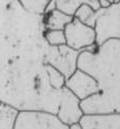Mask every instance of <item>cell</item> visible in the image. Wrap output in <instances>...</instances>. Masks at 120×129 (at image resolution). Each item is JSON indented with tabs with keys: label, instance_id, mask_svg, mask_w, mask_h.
<instances>
[{
	"label": "cell",
	"instance_id": "obj_1",
	"mask_svg": "<svg viewBox=\"0 0 120 129\" xmlns=\"http://www.w3.org/2000/svg\"><path fill=\"white\" fill-rule=\"evenodd\" d=\"M44 32L43 15L26 12L18 0H0V101L56 114L62 89L51 80Z\"/></svg>",
	"mask_w": 120,
	"mask_h": 129
},
{
	"label": "cell",
	"instance_id": "obj_2",
	"mask_svg": "<svg viewBox=\"0 0 120 129\" xmlns=\"http://www.w3.org/2000/svg\"><path fill=\"white\" fill-rule=\"evenodd\" d=\"M78 69L93 76L99 91L80 101L84 114L120 113V39L80 52Z\"/></svg>",
	"mask_w": 120,
	"mask_h": 129
},
{
	"label": "cell",
	"instance_id": "obj_3",
	"mask_svg": "<svg viewBox=\"0 0 120 129\" xmlns=\"http://www.w3.org/2000/svg\"><path fill=\"white\" fill-rule=\"evenodd\" d=\"M94 29L97 46L110 39H120V2L96 11Z\"/></svg>",
	"mask_w": 120,
	"mask_h": 129
},
{
	"label": "cell",
	"instance_id": "obj_4",
	"mask_svg": "<svg viewBox=\"0 0 120 129\" xmlns=\"http://www.w3.org/2000/svg\"><path fill=\"white\" fill-rule=\"evenodd\" d=\"M14 129H70L59 117L42 110H19Z\"/></svg>",
	"mask_w": 120,
	"mask_h": 129
},
{
	"label": "cell",
	"instance_id": "obj_5",
	"mask_svg": "<svg viewBox=\"0 0 120 129\" xmlns=\"http://www.w3.org/2000/svg\"><path fill=\"white\" fill-rule=\"evenodd\" d=\"M80 52L72 49L68 45H48L45 53V61L57 69L65 78H69L78 69L77 62Z\"/></svg>",
	"mask_w": 120,
	"mask_h": 129
},
{
	"label": "cell",
	"instance_id": "obj_6",
	"mask_svg": "<svg viewBox=\"0 0 120 129\" xmlns=\"http://www.w3.org/2000/svg\"><path fill=\"white\" fill-rule=\"evenodd\" d=\"M63 31L67 45L74 50H88L96 45L95 29L82 23L75 17L65 26Z\"/></svg>",
	"mask_w": 120,
	"mask_h": 129
},
{
	"label": "cell",
	"instance_id": "obj_7",
	"mask_svg": "<svg viewBox=\"0 0 120 129\" xmlns=\"http://www.w3.org/2000/svg\"><path fill=\"white\" fill-rule=\"evenodd\" d=\"M83 114L80 107V100L64 86L60 94V102L56 115L64 124L71 125L79 122Z\"/></svg>",
	"mask_w": 120,
	"mask_h": 129
},
{
	"label": "cell",
	"instance_id": "obj_8",
	"mask_svg": "<svg viewBox=\"0 0 120 129\" xmlns=\"http://www.w3.org/2000/svg\"><path fill=\"white\" fill-rule=\"evenodd\" d=\"M65 87L82 101L96 94L99 88L96 79L84 71L77 69L65 80Z\"/></svg>",
	"mask_w": 120,
	"mask_h": 129
},
{
	"label": "cell",
	"instance_id": "obj_9",
	"mask_svg": "<svg viewBox=\"0 0 120 129\" xmlns=\"http://www.w3.org/2000/svg\"><path fill=\"white\" fill-rule=\"evenodd\" d=\"M74 16H70L57 9H54L43 15V23L45 30H64Z\"/></svg>",
	"mask_w": 120,
	"mask_h": 129
},
{
	"label": "cell",
	"instance_id": "obj_10",
	"mask_svg": "<svg viewBox=\"0 0 120 129\" xmlns=\"http://www.w3.org/2000/svg\"><path fill=\"white\" fill-rule=\"evenodd\" d=\"M18 109L2 103L0 105V129H14Z\"/></svg>",
	"mask_w": 120,
	"mask_h": 129
},
{
	"label": "cell",
	"instance_id": "obj_11",
	"mask_svg": "<svg viewBox=\"0 0 120 129\" xmlns=\"http://www.w3.org/2000/svg\"><path fill=\"white\" fill-rule=\"evenodd\" d=\"M51 1L52 0H18L26 12L34 15H44Z\"/></svg>",
	"mask_w": 120,
	"mask_h": 129
},
{
	"label": "cell",
	"instance_id": "obj_12",
	"mask_svg": "<svg viewBox=\"0 0 120 129\" xmlns=\"http://www.w3.org/2000/svg\"><path fill=\"white\" fill-rule=\"evenodd\" d=\"M74 17L80 20L82 23L94 28L96 20V11L93 8H91L88 3H83L76 11Z\"/></svg>",
	"mask_w": 120,
	"mask_h": 129
},
{
	"label": "cell",
	"instance_id": "obj_13",
	"mask_svg": "<svg viewBox=\"0 0 120 129\" xmlns=\"http://www.w3.org/2000/svg\"><path fill=\"white\" fill-rule=\"evenodd\" d=\"M55 8L70 16H74L80 5L86 3V0H53Z\"/></svg>",
	"mask_w": 120,
	"mask_h": 129
},
{
	"label": "cell",
	"instance_id": "obj_14",
	"mask_svg": "<svg viewBox=\"0 0 120 129\" xmlns=\"http://www.w3.org/2000/svg\"><path fill=\"white\" fill-rule=\"evenodd\" d=\"M98 129H120V113L100 114Z\"/></svg>",
	"mask_w": 120,
	"mask_h": 129
},
{
	"label": "cell",
	"instance_id": "obj_15",
	"mask_svg": "<svg viewBox=\"0 0 120 129\" xmlns=\"http://www.w3.org/2000/svg\"><path fill=\"white\" fill-rule=\"evenodd\" d=\"M44 38L50 46L67 45L63 30H45Z\"/></svg>",
	"mask_w": 120,
	"mask_h": 129
},
{
	"label": "cell",
	"instance_id": "obj_16",
	"mask_svg": "<svg viewBox=\"0 0 120 129\" xmlns=\"http://www.w3.org/2000/svg\"><path fill=\"white\" fill-rule=\"evenodd\" d=\"M86 3H88L91 8L94 9L95 11H97V10L100 9L99 1H98V0H86Z\"/></svg>",
	"mask_w": 120,
	"mask_h": 129
},
{
	"label": "cell",
	"instance_id": "obj_17",
	"mask_svg": "<svg viewBox=\"0 0 120 129\" xmlns=\"http://www.w3.org/2000/svg\"><path fill=\"white\" fill-rule=\"evenodd\" d=\"M98 1H99L100 8H107V7H110V5L112 4L108 0H98Z\"/></svg>",
	"mask_w": 120,
	"mask_h": 129
},
{
	"label": "cell",
	"instance_id": "obj_18",
	"mask_svg": "<svg viewBox=\"0 0 120 129\" xmlns=\"http://www.w3.org/2000/svg\"><path fill=\"white\" fill-rule=\"evenodd\" d=\"M69 126H70V129H81V125H80L79 122L73 123V124H71V125H69Z\"/></svg>",
	"mask_w": 120,
	"mask_h": 129
},
{
	"label": "cell",
	"instance_id": "obj_19",
	"mask_svg": "<svg viewBox=\"0 0 120 129\" xmlns=\"http://www.w3.org/2000/svg\"><path fill=\"white\" fill-rule=\"evenodd\" d=\"M111 3H116V2H120V0H108Z\"/></svg>",
	"mask_w": 120,
	"mask_h": 129
},
{
	"label": "cell",
	"instance_id": "obj_20",
	"mask_svg": "<svg viewBox=\"0 0 120 129\" xmlns=\"http://www.w3.org/2000/svg\"><path fill=\"white\" fill-rule=\"evenodd\" d=\"M1 104H2V102H1V101H0V105H1Z\"/></svg>",
	"mask_w": 120,
	"mask_h": 129
}]
</instances>
